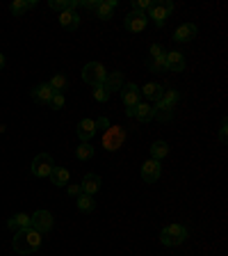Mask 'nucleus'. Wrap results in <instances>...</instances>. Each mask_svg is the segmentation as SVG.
I'll return each instance as SVG.
<instances>
[{"mask_svg": "<svg viewBox=\"0 0 228 256\" xmlns=\"http://www.w3.org/2000/svg\"><path fill=\"white\" fill-rule=\"evenodd\" d=\"M41 238L43 236L39 234V231L27 226V229H23V231H16L11 245H14L16 254H32V252H37L39 247H41Z\"/></svg>", "mask_w": 228, "mask_h": 256, "instance_id": "1", "label": "nucleus"}, {"mask_svg": "<svg viewBox=\"0 0 228 256\" xmlns=\"http://www.w3.org/2000/svg\"><path fill=\"white\" fill-rule=\"evenodd\" d=\"M187 240V229L183 224H167L165 229L160 231V242L165 247H178Z\"/></svg>", "mask_w": 228, "mask_h": 256, "instance_id": "2", "label": "nucleus"}, {"mask_svg": "<svg viewBox=\"0 0 228 256\" xmlns=\"http://www.w3.org/2000/svg\"><path fill=\"white\" fill-rule=\"evenodd\" d=\"M105 76H107V71L101 62H87L85 66H82V80L91 87L103 85V82H105Z\"/></svg>", "mask_w": 228, "mask_h": 256, "instance_id": "3", "label": "nucleus"}, {"mask_svg": "<svg viewBox=\"0 0 228 256\" xmlns=\"http://www.w3.org/2000/svg\"><path fill=\"white\" fill-rule=\"evenodd\" d=\"M126 142V128L123 126H110L103 133V146L105 151H119Z\"/></svg>", "mask_w": 228, "mask_h": 256, "instance_id": "4", "label": "nucleus"}, {"mask_svg": "<svg viewBox=\"0 0 228 256\" xmlns=\"http://www.w3.org/2000/svg\"><path fill=\"white\" fill-rule=\"evenodd\" d=\"M53 167H55V162H53V158H50V154H39L37 158L32 160V176L46 178V176H50Z\"/></svg>", "mask_w": 228, "mask_h": 256, "instance_id": "5", "label": "nucleus"}, {"mask_svg": "<svg viewBox=\"0 0 228 256\" xmlns=\"http://www.w3.org/2000/svg\"><path fill=\"white\" fill-rule=\"evenodd\" d=\"M146 26H149V18H146V14H142V12H128V14L123 16V28H126L128 32H144Z\"/></svg>", "mask_w": 228, "mask_h": 256, "instance_id": "6", "label": "nucleus"}, {"mask_svg": "<svg viewBox=\"0 0 228 256\" xmlns=\"http://www.w3.org/2000/svg\"><path fill=\"white\" fill-rule=\"evenodd\" d=\"M32 220V229L39 231V234H48V231L53 229V215H50V210H37V213H32L30 215Z\"/></svg>", "mask_w": 228, "mask_h": 256, "instance_id": "7", "label": "nucleus"}, {"mask_svg": "<svg viewBox=\"0 0 228 256\" xmlns=\"http://www.w3.org/2000/svg\"><path fill=\"white\" fill-rule=\"evenodd\" d=\"M119 94H121V101L126 108H133V106H137V103H142V92H139V87L135 85V82H126V85L119 90Z\"/></svg>", "mask_w": 228, "mask_h": 256, "instance_id": "8", "label": "nucleus"}, {"mask_svg": "<svg viewBox=\"0 0 228 256\" xmlns=\"http://www.w3.org/2000/svg\"><path fill=\"white\" fill-rule=\"evenodd\" d=\"M199 34V28L194 26V23H183V26H178L176 28V32H174V42H178V44H187V42H192V39Z\"/></svg>", "mask_w": 228, "mask_h": 256, "instance_id": "9", "label": "nucleus"}, {"mask_svg": "<svg viewBox=\"0 0 228 256\" xmlns=\"http://www.w3.org/2000/svg\"><path fill=\"white\" fill-rule=\"evenodd\" d=\"M165 69L174 71V74H183V71H185V55H183L181 50H171V53H167Z\"/></svg>", "mask_w": 228, "mask_h": 256, "instance_id": "10", "label": "nucleus"}, {"mask_svg": "<svg viewBox=\"0 0 228 256\" xmlns=\"http://www.w3.org/2000/svg\"><path fill=\"white\" fill-rule=\"evenodd\" d=\"M75 133H78L80 142H89V140L94 138L96 133H98V130H96V124H94V119H89V117L80 119V122H78V126H75Z\"/></svg>", "mask_w": 228, "mask_h": 256, "instance_id": "11", "label": "nucleus"}, {"mask_svg": "<svg viewBox=\"0 0 228 256\" xmlns=\"http://www.w3.org/2000/svg\"><path fill=\"white\" fill-rule=\"evenodd\" d=\"M160 174H162V165L158 160H146L142 165V178L146 183H155L160 178Z\"/></svg>", "mask_w": 228, "mask_h": 256, "instance_id": "12", "label": "nucleus"}, {"mask_svg": "<svg viewBox=\"0 0 228 256\" xmlns=\"http://www.w3.org/2000/svg\"><path fill=\"white\" fill-rule=\"evenodd\" d=\"M146 18H153V23L158 28H162L167 23V18H169V12H167L165 7V0H160V2H153V7L149 10V16Z\"/></svg>", "mask_w": 228, "mask_h": 256, "instance_id": "13", "label": "nucleus"}, {"mask_svg": "<svg viewBox=\"0 0 228 256\" xmlns=\"http://www.w3.org/2000/svg\"><path fill=\"white\" fill-rule=\"evenodd\" d=\"M53 96H55V92L50 90V85H48V82H41V85H37L34 90H32V98H34L39 106H50Z\"/></svg>", "mask_w": 228, "mask_h": 256, "instance_id": "14", "label": "nucleus"}, {"mask_svg": "<svg viewBox=\"0 0 228 256\" xmlns=\"http://www.w3.org/2000/svg\"><path fill=\"white\" fill-rule=\"evenodd\" d=\"M101 183L103 181H101V176L98 174H85V178H82V183H80V190L94 197L96 192L101 190Z\"/></svg>", "mask_w": 228, "mask_h": 256, "instance_id": "15", "label": "nucleus"}, {"mask_svg": "<svg viewBox=\"0 0 228 256\" xmlns=\"http://www.w3.org/2000/svg\"><path fill=\"white\" fill-rule=\"evenodd\" d=\"M153 119H158V122H171V119H174V108L167 106V103L160 98L153 106Z\"/></svg>", "mask_w": 228, "mask_h": 256, "instance_id": "16", "label": "nucleus"}, {"mask_svg": "<svg viewBox=\"0 0 228 256\" xmlns=\"http://www.w3.org/2000/svg\"><path fill=\"white\" fill-rule=\"evenodd\" d=\"M7 226L16 234V231H23V229H27V226H32V220H30V215L27 213H16V215H11L9 218Z\"/></svg>", "mask_w": 228, "mask_h": 256, "instance_id": "17", "label": "nucleus"}, {"mask_svg": "<svg viewBox=\"0 0 228 256\" xmlns=\"http://www.w3.org/2000/svg\"><path fill=\"white\" fill-rule=\"evenodd\" d=\"M69 181H71L69 170H66V167H57V165H55L53 172H50V183H53V186H57V188H64V186H69Z\"/></svg>", "mask_w": 228, "mask_h": 256, "instance_id": "18", "label": "nucleus"}, {"mask_svg": "<svg viewBox=\"0 0 228 256\" xmlns=\"http://www.w3.org/2000/svg\"><path fill=\"white\" fill-rule=\"evenodd\" d=\"M139 92H142V96H146L149 101L158 103L160 98H162V94H165V87L160 85V82H146V85H144Z\"/></svg>", "mask_w": 228, "mask_h": 256, "instance_id": "19", "label": "nucleus"}, {"mask_svg": "<svg viewBox=\"0 0 228 256\" xmlns=\"http://www.w3.org/2000/svg\"><path fill=\"white\" fill-rule=\"evenodd\" d=\"M117 7H119L117 0H101V5L96 7V16H98L101 21H110Z\"/></svg>", "mask_w": 228, "mask_h": 256, "instance_id": "20", "label": "nucleus"}, {"mask_svg": "<svg viewBox=\"0 0 228 256\" xmlns=\"http://www.w3.org/2000/svg\"><path fill=\"white\" fill-rule=\"evenodd\" d=\"M103 87H105L110 94H112V92H119L123 87V74H121V71H112V74H107Z\"/></svg>", "mask_w": 228, "mask_h": 256, "instance_id": "21", "label": "nucleus"}, {"mask_svg": "<svg viewBox=\"0 0 228 256\" xmlns=\"http://www.w3.org/2000/svg\"><path fill=\"white\" fill-rule=\"evenodd\" d=\"M48 7L55 12H75L80 7V0H48Z\"/></svg>", "mask_w": 228, "mask_h": 256, "instance_id": "22", "label": "nucleus"}, {"mask_svg": "<svg viewBox=\"0 0 228 256\" xmlns=\"http://www.w3.org/2000/svg\"><path fill=\"white\" fill-rule=\"evenodd\" d=\"M59 26L66 28V30H78L80 14L78 12H62V14H59Z\"/></svg>", "mask_w": 228, "mask_h": 256, "instance_id": "23", "label": "nucleus"}, {"mask_svg": "<svg viewBox=\"0 0 228 256\" xmlns=\"http://www.w3.org/2000/svg\"><path fill=\"white\" fill-rule=\"evenodd\" d=\"M169 156V144L165 142V140H158V142L151 144V160H162Z\"/></svg>", "mask_w": 228, "mask_h": 256, "instance_id": "24", "label": "nucleus"}, {"mask_svg": "<svg viewBox=\"0 0 228 256\" xmlns=\"http://www.w3.org/2000/svg\"><path fill=\"white\" fill-rule=\"evenodd\" d=\"M75 204H78V210H82V213H91L96 208V199L91 194H87V192H80L75 197Z\"/></svg>", "mask_w": 228, "mask_h": 256, "instance_id": "25", "label": "nucleus"}, {"mask_svg": "<svg viewBox=\"0 0 228 256\" xmlns=\"http://www.w3.org/2000/svg\"><path fill=\"white\" fill-rule=\"evenodd\" d=\"M32 7H37V0H14L9 5V12L14 16H23L27 10H32Z\"/></svg>", "mask_w": 228, "mask_h": 256, "instance_id": "26", "label": "nucleus"}, {"mask_svg": "<svg viewBox=\"0 0 228 256\" xmlns=\"http://www.w3.org/2000/svg\"><path fill=\"white\" fill-rule=\"evenodd\" d=\"M135 119H137L139 124L153 122V106H149V103H137V112H135Z\"/></svg>", "mask_w": 228, "mask_h": 256, "instance_id": "27", "label": "nucleus"}, {"mask_svg": "<svg viewBox=\"0 0 228 256\" xmlns=\"http://www.w3.org/2000/svg\"><path fill=\"white\" fill-rule=\"evenodd\" d=\"M48 85H50V90H53L55 94H64V92H66V87H69V80H66V76H64V74H55L53 78H50V82H48Z\"/></svg>", "mask_w": 228, "mask_h": 256, "instance_id": "28", "label": "nucleus"}, {"mask_svg": "<svg viewBox=\"0 0 228 256\" xmlns=\"http://www.w3.org/2000/svg\"><path fill=\"white\" fill-rule=\"evenodd\" d=\"M75 158L78 160H89L94 158V146L89 142H80V146L75 149Z\"/></svg>", "mask_w": 228, "mask_h": 256, "instance_id": "29", "label": "nucleus"}, {"mask_svg": "<svg viewBox=\"0 0 228 256\" xmlns=\"http://www.w3.org/2000/svg\"><path fill=\"white\" fill-rule=\"evenodd\" d=\"M162 101H165L167 106L176 108V103L181 101V94H178V90H165V94H162Z\"/></svg>", "mask_w": 228, "mask_h": 256, "instance_id": "30", "label": "nucleus"}, {"mask_svg": "<svg viewBox=\"0 0 228 256\" xmlns=\"http://www.w3.org/2000/svg\"><path fill=\"white\" fill-rule=\"evenodd\" d=\"M149 53H151V60H162V58H167V50H165V46H162V44H151Z\"/></svg>", "mask_w": 228, "mask_h": 256, "instance_id": "31", "label": "nucleus"}, {"mask_svg": "<svg viewBox=\"0 0 228 256\" xmlns=\"http://www.w3.org/2000/svg\"><path fill=\"white\" fill-rule=\"evenodd\" d=\"M94 98L98 103H107L110 101V92H107L103 85H98V87H94Z\"/></svg>", "mask_w": 228, "mask_h": 256, "instance_id": "32", "label": "nucleus"}, {"mask_svg": "<svg viewBox=\"0 0 228 256\" xmlns=\"http://www.w3.org/2000/svg\"><path fill=\"white\" fill-rule=\"evenodd\" d=\"M146 66H149L151 74H162V71H167L165 69V58H162V60H149V64H146Z\"/></svg>", "mask_w": 228, "mask_h": 256, "instance_id": "33", "label": "nucleus"}, {"mask_svg": "<svg viewBox=\"0 0 228 256\" xmlns=\"http://www.w3.org/2000/svg\"><path fill=\"white\" fill-rule=\"evenodd\" d=\"M151 7H153V2L151 0H133V12H149Z\"/></svg>", "mask_w": 228, "mask_h": 256, "instance_id": "34", "label": "nucleus"}, {"mask_svg": "<svg viewBox=\"0 0 228 256\" xmlns=\"http://www.w3.org/2000/svg\"><path fill=\"white\" fill-rule=\"evenodd\" d=\"M94 124H96V130H103V133H105L107 128L112 126V124H110V119H107V117H98Z\"/></svg>", "mask_w": 228, "mask_h": 256, "instance_id": "35", "label": "nucleus"}, {"mask_svg": "<svg viewBox=\"0 0 228 256\" xmlns=\"http://www.w3.org/2000/svg\"><path fill=\"white\" fill-rule=\"evenodd\" d=\"M50 108H53V110H62L64 108V94H55L53 101H50Z\"/></svg>", "mask_w": 228, "mask_h": 256, "instance_id": "36", "label": "nucleus"}, {"mask_svg": "<svg viewBox=\"0 0 228 256\" xmlns=\"http://www.w3.org/2000/svg\"><path fill=\"white\" fill-rule=\"evenodd\" d=\"M226 128H228V122H226V117L222 119V128H219V142L222 144H226Z\"/></svg>", "mask_w": 228, "mask_h": 256, "instance_id": "37", "label": "nucleus"}, {"mask_svg": "<svg viewBox=\"0 0 228 256\" xmlns=\"http://www.w3.org/2000/svg\"><path fill=\"white\" fill-rule=\"evenodd\" d=\"M80 192H82V190H80V186H71V183H69V194H71V197H78Z\"/></svg>", "mask_w": 228, "mask_h": 256, "instance_id": "38", "label": "nucleus"}, {"mask_svg": "<svg viewBox=\"0 0 228 256\" xmlns=\"http://www.w3.org/2000/svg\"><path fill=\"white\" fill-rule=\"evenodd\" d=\"M135 112H137V106H133V108H126V114H128V117H133V119H135Z\"/></svg>", "mask_w": 228, "mask_h": 256, "instance_id": "39", "label": "nucleus"}, {"mask_svg": "<svg viewBox=\"0 0 228 256\" xmlns=\"http://www.w3.org/2000/svg\"><path fill=\"white\" fill-rule=\"evenodd\" d=\"M2 66H5V55L0 53V69H2Z\"/></svg>", "mask_w": 228, "mask_h": 256, "instance_id": "40", "label": "nucleus"}]
</instances>
